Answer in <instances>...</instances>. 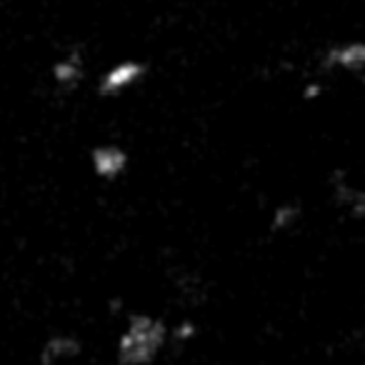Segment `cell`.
<instances>
[{
    "mask_svg": "<svg viewBox=\"0 0 365 365\" xmlns=\"http://www.w3.org/2000/svg\"><path fill=\"white\" fill-rule=\"evenodd\" d=\"M170 340V328L160 318L135 313L128 318L118 338V363L120 365H153Z\"/></svg>",
    "mask_w": 365,
    "mask_h": 365,
    "instance_id": "6da1fadb",
    "label": "cell"
},
{
    "mask_svg": "<svg viewBox=\"0 0 365 365\" xmlns=\"http://www.w3.org/2000/svg\"><path fill=\"white\" fill-rule=\"evenodd\" d=\"M148 76V66L138 58H123L106 68V73L98 81V93L103 98H120L138 88Z\"/></svg>",
    "mask_w": 365,
    "mask_h": 365,
    "instance_id": "7a4b0ae2",
    "label": "cell"
},
{
    "mask_svg": "<svg viewBox=\"0 0 365 365\" xmlns=\"http://www.w3.org/2000/svg\"><path fill=\"white\" fill-rule=\"evenodd\" d=\"M128 165H130V155L125 148L115 143H103L91 150V168L101 180H118L120 175H125Z\"/></svg>",
    "mask_w": 365,
    "mask_h": 365,
    "instance_id": "3957f363",
    "label": "cell"
},
{
    "mask_svg": "<svg viewBox=\"0 0 365 365\" xmlns=\"http://www.w3.org/2000/svg\"><path fill=\"white\" fill-rule=\"evenodd\" d=\"M51 78L58 88L63 91H73L76 86H81L86 78V58L81 51H68L66 56H61L51 68Z\"/></svg>",
    "mask_w": 365,
    "mask_h": 365,
    "instance_id": "277c9868",
    "label": "cell"
},
{
    "mask_svg": "<svg viewBox=\"0 0 365 365\" xmlns=\"http://www.w3.org/2000/svg\"><path fill=\"white\" fill-rule=\"evenodd\" d=\"M83 345L76 335L71 333H56L43 343L41 348V363L43 365H66L81 355Z\"/></svg>",
    "mask_w": 365,
    "mask_h": 365,
    "instance_id": "5b68a950",
    "label": "cell"
},
{
    "mask_svg": "<svg viewBox=\"0 0 365 365\" xmlns=\"http://www.w3.org/2000/svg\"><path fill=\"white\" fill-rule=\"evenodd\" d=\"M325 66L338 68V71L358 73L365 68V43H343L335 46L325 56Z\"/></svg>",
    "mask_w": 365,
    "mask_h": 365,
    "instance_id": "8992f818",
    "label": "cell"
},
{
    "mask_svg": "<svg viewBox=\"0 0 365 365\" xmlns=\"http://www.w3.org/2000/svg\"><path fill=\"white\" fill-rule=\"evenodd\" d=\"M335 200L343 210H348L353 218L365 215V193L360 188H353L348 180L335 182Z\"/></svg>",
    "mask_w": 365,
    "mask_h": 365,
    "instance_id": "52a82bcc",
    "label": "cell"
},
{
    "mask_svg": "<svg viewBox=\"0 0 365 365\" xmlns=\"http://www.w3.org/2000/svg\"><path fill=\"white\" fill-rule=\"evenodd\" d=\"M300 220V208L295 203H280L270 215V230L273 233H285V230L295 228Z\"/></svg>",
    "mask_w": 365,
    "mask_h": 365,
    "instance_id": "ba28073f",
    "label": "cell"
},
{
    "mask_svg": "<svg viewBox=\"0 0 365 365\" xmlns=\"http://www.w3.org/2000/svg\"><path fill=\"white\" fill-rule=\"evenodd\" d=\"M195 333H198V330H195V325L190 323V320H182V323L178 325L175 330H173L170 338H175L178 343H188V340H193V338H195Z\"/></svg>",
    "mask_w": 365,
    "mask_h": 365,
    "instance_id": "9c48e42d",
    "label": "cell"
},
{
    "mask_svg": "<svg viewBox=\"0 0 365 365\" xmlns=\"http://www.w3.org/2000/svg\"><path fill=\"white\" fill-rule=\"evenodd\" d=\"M320 96V86H308V91H305V98H315Z\"/></svg>",
    "mask_w": 365,
    "mask_h": 365,
    "instance_id": "30bf717a",
    "label": "cell"
}]
</instances>
